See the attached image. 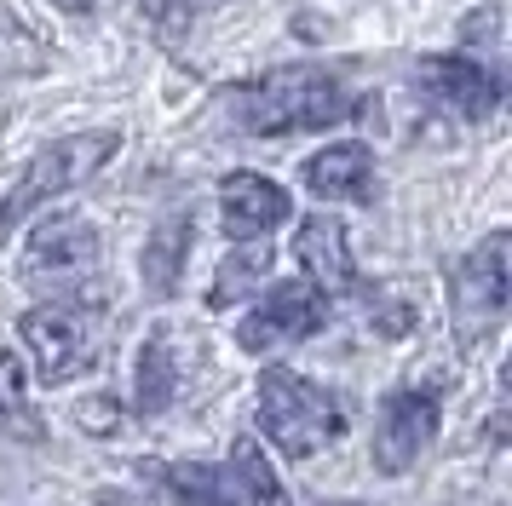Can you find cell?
<instances>
[{
    "label": "cell",
    "instance_id": "obj_1",
    "mask_svg": "<svg viewBox=\"0 0 512 506\" xmlns=\"http://www.w3.org/2000/svg\"><path fill=\"white\" fill-rule=\"evenodd\" d=\"M225 110L236 115V127L254 138H282V133H317V127H334L357 110L351 87L334 75V69H271L259 81H242V87L225 92Z\"/></svg>",
    "mask_w": 512,
    "mask_h": 506
},
{
    "label": "cell",
    "instance_id": "obj_2",
    "mask_svg": "<svg viewBox=\"0 0 512 506\" xmlns=\"http://www.w3.org/2000/svg\"><path fill=\"white\" fill-rule=\"evenodd\" d=\"M259 432L277 443L288 460L323 455L328 443H340L346 414L323 386H311L294 368H265L259 374Z\"/></svg>",
    "mask_w": 512,
    "mask_h": 506
},
{
    "label": "cell",
    "instance_id": "obj_3",
    "mask_svg": "<svg viewBox=\"0 0 512 506\" xmlns=\"http://www.w3.org/2000/svg\"><path fill=\"white\" fill-rule=\"evenodd\" d=\"M116 150H121L116 127H104V133H75V138L47 144V150L18 173V184L0 196V242H6V230L24 225L35 207H47L52 196H64V190H75V184H87L104 161L116 156Z\"/></svg>",
    "mask_w": 512,
    "mask_h": 506
},
{
    "label": "cell",
    "instance_id": "obj_4",
    "mask_svg": "<svg viewBox=\"0 0 512 506\" xmlns=\"http://www.w3.org/2000/svg\"><path fill=\"white\" fill-rule=\"evenodd\" d=\"M507 259H512V242L507 230H495L455 265V334H461V345H478L507 311V294H512Z\"/></svg>",
    "mask_w": 512,
    "mask_h": 506
},
{
    "label": "cell",
    "instance_id": "obj_5",
    "mask_svg": "<svg viewBox=\"0 0 512 506\" xmlns=\"http://www.w3.org/2000/svg\"><path fill=\"white\" fill-rule=\"evenodd\" d=\"M98 230L81 213H52L47 225H35L24 248V282L29 288H52V294H70L87 276L98 271Z\"/></svg>",
    "mask_w": 512,
    "mask_h": 506
},
{
    "label": "cell",
    "instance_id": "obj_6",
    "mask_svg": "<svg viewBox=\"0 0 512 506\" xmlns=\"http://www.w3.org/2000/svg\"><path fill=\"white\" fill-rule=\"evenodd\" d=\"M18 328H24V345L47 386H64V380H75L93 363V322H87L81 305H64V299L35 305V311H24Z\"/></svg>",
    "mask_w": 512,
    "mask_h": 506
},
{
    "label": "cell",
    "instance_id": "obj_7",
    "mask_svg": "<svg viewBox=\"0 0 512 506\" xmlns=\"http://www.w3.org/2000/svg\"><path fill=\"white\" fill-rule=\"evenodd\" d=\"M432 437H438V391H420V386L392 391L386 409H380V426H374V466L386 478H397L426 455Z\"/></svg>",
    "mask_w": 512,
    "mask_h": 506
},
{
    "label": "cell",
    "instance_id": "obj_8",
    "mask_svg": "<svg viewBox=\"0 0 512 506\" xmlns=\"http://www.w3.org/2000/svg\"><path fill=\"white\" fill-rule=\"evenodd\" d=\"M323 322H328V299L311 282H277L271 294L259 299V311L242 317L236 340H242V351H265V345H277V340H305Z\"/></svg>",
    "mask_w": 512,
    "mask_h": 506
},
{
    "label": "cell",
    "instance_id": "obj_9",
    "mask_svg": "<svg viewBox=\"0 0 512 506\" xmlns=\"http://www.w3.org/2000/svg\"><path fill=\"white\" fill-rule=\"evenodd\" d=\"M415 75L443 110L466 115V121H484V115L501 110V75L472 64V58H420Z\"/></svg>",
    "mask_w": 512,
    "mask_h": 506
},
{
    "label": "cell",
    "instance_id": "obj_10",
    "mask_svg": "<svg viewBox=\"0 0 512 506\" xmlns=\"http://www.w3.org/2000/svg\"><path fill=\"white\" fill-rule=\"evenodd\" d=\"M219 213L236 242H259L265 230H277L288 219V190L271 184L265 173H231L219 184Z\"/></svg>",
    "mask_w": 512,
    "mask_h": 506
},
{
    "label": "cell",
    "instance_id": "obj_11",
    "mask_svg": "<svg viewBox=\"0 0 512 506\" xmlns=\"http://www.w3.org/2000/svg\"><path fill=\"white\" fill-rule=\"evenodd\" d=\"M294 259L305 265V276H311L317 294H346L351 282H357L346 230H340V219H328V213H311V219L300 225V236H294Z\"/></svg>",
    "mask_w": 512,
    "mask_h": 506
},
{
    "label": "cell",
    "instance_id": "obj_12",
    "mask_svg": "<svg viewBox=\"0 0 512 506\" xmlns=\"http://www.w3.org/2000/svg\"><path fill=\"white\" fill-rule=\"evenodd\" d=\"M305 190L323 202H369L374 196V156L369 144H328L305 161Z\"/></svg>",
    "mask_w": 512,
    "mask_h": 506
},
{
    "label": "cell",
    "instance_id": "obj_13",
    "mask_svg": "<svg viewBox=\"0 0 512 506\" xmlns=\"http://www.w3.org/2000/svg\"><path fill=\"white\" fill-rule=\"evenodd\" d=\"M190 236H196L190 213H167L162 225L150 230V242H144V259H139V276H144V288H150L156 299H167L173 288H179V276H185V259H190Z\"/></svg>",
    "mask_w": 512,
    "mask_h": 506
},
{
    "label": "cell",
    "instance_id": "obj_14",
    "mask_svg": "<svg viewBox=\"0 0 512 506\" xmlns=\"http://www.w3.org/2000/svg\"><path fill=\"white\" fill-rule=\"evenodd\" d=\"M225 478H231V489H236V501L242 506H288L277 472H271V460L259 455L254 437H236L231 443V466H225Z\"/></svg>",
    "mask_w": 512,
    "mask_h": 506
},
{
    "label": "cell",
    "instance_id": "obj_15",
    "mask_svg": "<svg viewBox=\"0 0 512 506\" xmlns=\"http://www.w3.org/2000/svg\"><path fill=\"white\" fill-rule=\"evenodd\" d=\"M173 397H179V363H173V345H167V334H150L144 351H139V409L162 414V409H173Z\"/></svg>",
    "mask_w": 512,
    "mask_h": 506
},
{
    "label": "cell",
    "instance_id": "obj_16",
    "mask_svg": "<svg viewBox=\"0 0 512 506\" xmlns=\"http://www.w3.org/2000/svg\"><path fill=\"white\" fill-rule=\"evenodd\" d=\"M265 265H271V248L265 242H248V248H236L225 265H219V276H213V294L208 305H231V299H242L248 288H254L259 276H265Z\"/></svg>",
    "mask_w": 512,
    "mask_h": 506
},
{
    "label": "cell",
    "instance_id": "obj_17",
    "mask_svg": "<svg viewBox=\"0 0 512 506\" xmlns=\"http://www.w3.org/2000/svg\"><path fill=\"white\" fill-rule=\"evenodd\" d=\"M173 495L185 506H242L231 478H225L219 466H179V472H173Z\"/></svg>",
    "mask_w": 512,
    "mask_h": 506
},
{
    "label": "cell",
    "instance_id": "obj_18",
    "mask_svg": "<svg viewBox=\"0 0 512 506\" xmlns=\"http://www.w3.org/2000/svg\"><path fill=\"white\" fill-rule=\"evenodd\" d=\"M0 414L29 420V386H24V363L12 351H0Z\"/></svg>",
    "mask_w": 512,
    "mask_h": 506
},
{
    "label": "cell",
    "instance_id": "obj_19",
    "mask_svg": "<svg viewBox=\"0 0 512 506\" xmlns=\"http://www.w3.org/2000/svg\"><path fill=\"white\" fill-rule=\"evenodd\" d=\"M139 6H144V18L156 23V29H179L202 0H139Z\"/></svg>",
    "mask_w": 512,
    "mask_h": 506
},
{
    "label": "cell",
    "instance_id": "obj_20",
    "mask_svg": "<svg viewBox=\"0 0 512 506\" xmlns=\"http://www.w3.org/2000/svg\"><path fill=\"white\" fill-rule=\"evenodd\" d=\"M495 29H501V6H484V12H472V18H461L466 46H495Z\"/></svg>",
    "mask_w": 512,
    "mask_h": 506
},
{
    "label": "cell",
    "instance_id": "obj_21",
    "mask_svg": "<svg viewBox=\"0 0 512 506\" xmlns=\"http://www.w3.org/2000/svg\"><path fill=\"white\" fill-rule=\"evenodd\" d=\"M81 426H87V432H98V437H110L121 426L116 420V403H110V397H93V403H81Z\"/></svg>",
    "mask_w": 512,
    "mask_h": 506
},
{
    "label": "cell",
    "instance_id": "obj_22",
    "mask_svg": "<svg viewBox=\"0 0 512 506\" xmlns=\"http://www.w3.org/2000/svg\"><path fill=\"white\" fill-rule=\"evenodd\" d=\"M93 506H144V501H133V495H121V489H104V495H93Z\"/></svg>",
    "mask_w": 512,
    "mask_h": 506
},
{
    "label": "cell",
    "instance_id": "obj_23",
    "mask_svg": "<svg viewBox=\"0 0 512 506\" xmlns=\"http://www.w3.org/2000/svg\"><path fill=\"white\" fill-rule=\"evenodd\" d=\"M52 6H64V12H93L98 0H52Z\"/></svg>",
    "mask_w": 512,
    "mask_h": 506
},
{
    "label": "cell",
    "instance_id": "obj_24",
    "mask_svg": "<svg viewBox=\"0 0 512 506\" xmlns=\"http://www.w3.org/2000/svg\"><path fill=\"white\" fill-rule=\"evenodd\" d=\"M317 506H357V501H317Z\"/></svg>",
    "mask_w": 512,
    "mask_h": 506
}]
</instances>
